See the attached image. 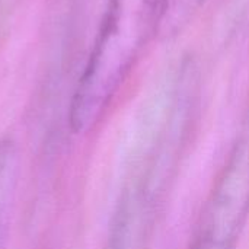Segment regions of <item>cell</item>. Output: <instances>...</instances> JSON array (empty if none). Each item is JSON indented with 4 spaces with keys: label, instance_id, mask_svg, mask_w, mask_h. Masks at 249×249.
<instances>
[{
    "label": "cell",
    "instance_id": "1",
    "mask_svg": "<svg viewBox=\"0 0 249 249\" xmlns=\"http://www.w3.org/2000/svg\"><path fill=\"white\" fill-rule=\"evenodd\" d=\"M165 0H108L88 61L74 88L69 124L86 134L96 127L115 95L158 35Z\"/></svg>",
    "mask_w": 249,
    "mask_h": 249
},
{
    "label": "cell",
    "instance_id": "2",
    "mask_svg": "<svg viewBox=\"0 0 249 249\" xmlns=\"http://www.w3.org/2000/svg\"><path fill=\"white\" fill-rule=\"evenodd\" d=\"M249 216V117L203 209L193 249H235Z\"/></svg>",
    "mask_w": 249,
    "mask_h": 249
},
{
    "label": "cell",
    "instance_id": "3",
    "mask_svg": "<svg viewBox=\"0 0 249 249\" xmlns=\"http://www.w3.org/2000/svg\"><path fill=\"white\" fill-rule=\"evenodd\" d=\"M19 181V152L10 137L0 139V249L7 248Z\"/></svg>",
    "mask_w": 249,
    "mask_h": 249
},
{
    "label": "cell",
    "instance_id": "4",
    "mask_svg": "<svg viewBox=\"0 0 249 249\" xmlns=\"http://www.w3.org/2000/svg\"><path fill=\"white\" fill-rule=\"evenodd\" d=\"M209 0H165L158 36L169 39L181 34Z\"/></svg>",
    "mask_w": 249,
    "mask_h": 249
}]
</instances>
